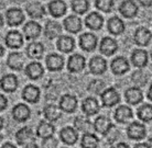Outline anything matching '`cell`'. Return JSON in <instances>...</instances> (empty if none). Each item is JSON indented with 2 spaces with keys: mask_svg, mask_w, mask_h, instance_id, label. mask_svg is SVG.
Masks as SVG:
<instances>
[{
  "mask_svg": "<svg viewBox=\"0 0 152 148\" xmlns=\"http://www.w3.org/2000/svg\"><path fill=\"white\" fill-rule=\"evenodd\" d=\"M127 134L131 139H136V141H140L143 139L147 135V131L143 124H141L139 122H132L127 129Z\"/></svg>",
  "mask_w": 152,
  "mask_h": 148,
  "instance_id": "1",
  "label": "cell"
},
{
  "mask_svg": "<svg viewBox=\"0 0 152 148\" xmlns=\"http://www.w3.org/2000/svg\"><path fill=\"white\" fill-rule=\"evenodd\" d=\"M15 139L18 142V144L22 145V146L23 145L27 146V145L33 144L35 141L34 134L29 127H23V129H19L15 133Z\"/></svg>",
  "mask_w": 152,
  "mask_h": 148,
  "instance_id": "2",
  "label": "cell"
},
{
  "mask_svg": "<svg viewBox=\"0 0 152 148\" xmlns=\"http://www.w3.org/2000/svg\"><path fill=\"white\" fill-rule=\"evenodd\" d=\"M102 101L105 106L110 108V106L116 105L120 101V95L115 88H109L102 93Z\"/></svg>",
  "mask_w": 152,
  "mask_h": 148,
  "instance_id": "3",
  "label": "cell"
},
{
  "mask_svg": "<svg viewBox=\"0 0 152 148\" xmlns=\"http://www.w3.org/2000/svg\"><path fill=\"white\" fill-rule=\"evenodd\" d=\"M86 65L85 58L80 54H74L69 58L67 61V68L71 72H78L83 70Z\"/></svg>",
  "mask_w": 152,
  "mask_h": 148,
  "instance_id": "4",
  "label": "cell"
},
{
  "mask_svg": "<svg viewBox=\"0 0 152 148\" xmlns=\"http://www.w3.org/2000/svg\"><path fill=\"white\" fill-rule=\"evenodd\" d=\"M7 22L11 27H17L20 25L24 20L22 10H20L18 8H11L7 11Z\"/></svg>",
  "mask_w": 152,
  "mask_h": 148,
  "instance_id": "5",
  "label": "cell"
},
{
  "mask_svg": "<svg viewBox=\"0 0 152 148\" xmlns=\"http://www.w3.org/2000/svg\"><path fill=\"white\" fill-rule=\"evenodd\" d=\"M31 112L29 106L23 104V103H20V104H17V105L12 109V116L15 121L18 122H24L27 121L28 118H30Z\"/></svg>",
  "mask_w": 152,
  "mask_h": 148,
  "instance_id": "6",
  "label": "cell"
},
{
  "mask_svg": "<svg viewBox=\"0 0 152 148\" xmlns=\"http://www.w3.org/2000/svg\"><path fill=\"white\" fill-rule=\"evenodd\" d=\"M80 45L84 51L91 52L96 48L97 45V38L91 33H84L80 38Z\"/></svg>",
  "mask_w": 152,
  "mask_h": 148,
  "instance_id": "7",
  "label": "cell"
},
{
  "mask_svg": "<svg viewBox=\"0 0 152 148\" xmlns=\"http://www.w3.org/2000/svg\"><path fill=\"white\" fill-rule=\"evenodd\" d=\"M60 108L67 113H73L77 108L76 97L72 95H64L60 100Z\"/></svg>",
  "mask_w": 152,
  "mask_h": 148,
  "instance_id": "8",
  "label": "cell"
},
{
  "mask_svg": "<svg viewBox=\"0 0 152 148\" xmlns=\"http://www.w3.org/2000/svg\"><path fill=\"white\" fill-rule=\"evenodd\" d=\"M152 38L151 32L145 27H139L134 33V43L140 46L148 45Z\"/></svg>",
  "mask_w": 152,
  "mask_h": 148,
  "instance_id": "9",
  "label": "cell"
},
{
  "mask_svg": "<svg viewBox=\"0 0 152 148\" xmlns=\"http://www.w3.org/2000/svg\"><path fill=\"white\" fill-rule=\"evenodd\" d=\"M23 64H24V56L19 52L11 53L8 56L7 65L13 70H21L23 68Z\"/></svg>",
  "mask_w": 152,
  "mask_h": 148,
  "instance_id": "10",
  "label": "cell"
},
{
  "mask_svg": "<svg viewBox=\"0 0 152 148\" xmlns=\"http://www.w3.org/2000/svg\"><path fill=\"white\" fill-rule=\"evenodd\" d=\"M1 89L6 92H13L18 88V78L15 75H6L0 80Z\"/></svg>",
  "mask_w": 152,
  "mask_h": 148,
  "instance_id": "11",
  "label": "cell"
},
{
  "mask_svg": "<svg viewBox=\"0 0 152 148\" xmlns=\"http://www.w3.org/2000/svg\"><path fill=\"white\" fill-rule=\"evenodd\" d=\"M22 98L30 103H37L40 99V90L33 84H29L23 89Z\"/></svg>",
  "mask_w": 152,
  "mask_h": 148,
  "instance_id": "12",
  "label": "cell"
},
{
  "mask_svg": "<svg viewBox=\"0 0 152 148\" xmlns=\"http://www.w3.org/2000/svg\"><path fill=\"white\" fill-rule=\"evenodd\" d=\"M129 63L125 57H117L111 61V70L115 75H122L128 71Z\"/></svg>",
  "mask_w": 152,
  "mask_h": 148,
  "instance_id": "13",
  "label": "cell"
},
{
  "mask_svg": "<svg viewBox=\"0 0 152 148\" xmlns=\"http://www.w3.org/2000/svg\"><path fill=\"white\" fill-rule=\"evenodd\" d=\"M46 66L51 71L61 70L64 66V58L57 54H51L46 57Z\"/></svg>",
  "mask_w": 152,
  "mask_h": 148,
  "instance_id": "14",
  "label": "cell"
},
{
  "mask_svg": "<svg viewBox=\"0 0 152 148\" xmlns=\"http://www.w3.org/2000/svg\"><path fill=\"white\" fill-rule=\"evenodd\" d=\"M119 11L126 18H133L138 13V6L133 1H122L119 7Z\"/></svg>",
  "mask_w": 152,
  "mask_h": 148,
  "instance_id": "15",
  "label": "cell"
},
{
  "mask_svg": "<svg viewBox=\"0 0 152 148\" xmlns=\"http://www.w3.org/2000/svg\"><path fill=\"white\" fill-rule=\"evenodd\" d=\"M89 68H91V71L93 72V74L100 75V74H103V72L106 71L107 63L103 57L95 56L91 58V63H89Z\"/></svg>",
  "mask_w": 152,
  "mask_h": 148,
  "instance_id": "16",
  "label": "cell"
},
{
  "mask_svg": "<svg viewBox=\"0 0 152 148\" xmlns=\"http://www.w3.org/2000/svg\"><path fill=\"white\" fill-rule=\"evenodd\" d=\"M6 44L10 48H19L23 44V38L18 31H10L6 36Z\"/></svg>",
  "mask_w": 152,
  "mask_h": 148,
  "instance_id": "17",
  "label": "cell"
},
{
  "mask_svg": "<svg viewBox=\"0 0 152 148\" xmlns=\"http://www.w3.org/2000/svg\"><path fill=\"white\" fill-rule=\"evenodd\" d=\"M104 23L103 17L97 13V12H91V14L86 17L85 19V24L86 27L91 29V30H99L102 29Z\"/></svg>",
  "mask_w": 152,
  "mask_h": 148,
  "instance_id": "18",
  "label": "cell"
},
{
  "mask_svg": "<svg viewBox=\"0 0 152 148\" xmlns=\"http://www.w3.org/2000/svg\"><path fill=\"white\" fill-rule=\"evenodd\" d=\"M118 48V44L114 38H104L102 43H100V52L106 55V56H110Z\"/></svg>",
  "mask_w": 152,
  "mask_h": 148,
  "instance_id": "19",
  "label": "cell"
},
{
  "mask_svg": "<svg viewBox=\"0 0 152 148\" xmlns=\"http://www.w3.org/2000/svg\"><path fill=\"white\" fill-rule=\"evenodd\" d=\"M41 25L39 23L34 22V21H30L28 22L24 27H23V32H24V35L28 40H33V38H37L41 33Z\"/></svg>",
  "mask_w": 152,
  "mask_h": 148,
  "instance_id": "20",
  "label": "cell"
},
{
  "mask_svg": "<svg viewBox=\"0 0 152 148\" xmlns=\"http://www.w3.org/2000/svg\"><path fill=\"white\" fill-rule=\"evenodd\" d=\"M60 137L63 143L67 145H74L77 142V138H78V135H77V132L73 127H64L60 132Z\"/></svg>",
  "mask_w": 152,
  "mask_h": 148,
  "instance_id": "21",
  "label": "cell"
},
{
  "mask_svg": "<svg viewBox=\"0 0 152 148\" xmlns=\"http://www.w3.org/2000/svg\"><path fill=\"white\" fill-rule=\"evenodd\" d=\"M49 11L53 17L60 18L62 15H64L65 12H66V4L62 0L51 1L49 4Z\"/></svg>",
  "mask_w": 152,
  "mask_h": 148,
  "instance_id": "22",
  "label": "cell"
},
{
  "mask_svg": "<svg viewBox=\"0 0 152 148\" xmlns=\"http://www.w3.org/2000/svg\"><path fill=\"white\" fill-rule=\"evenodd\" d=\"M64 27L71 33H77L82 30V21L76 15H69L64 20Z\"/></svg>",
  "mask_w": 152,
  "mask_h": 148,
  "instance_id": "23",
  "label": "cell"
},
{
  "mask_svg": "<svg viewBox=\"0 0 152 148\" xmlns=\"http://www.w3.org/2000/svg\"><path fill=\"white\" fill-rule=\"evenodd\" d=\"M131 61L136 67L142 68L148 64V53L143 49H136L131 55Z\"/></svg>",
  "mask_w": 152,
  "mask_h": 148,
  "instance_id": "24",
  "label": "cell"
},
{
  "mask_svg": "<svg viewBox=\"0 0 152 148\" xmlns=\"http://www.w3.org/2000/svg\"><path fill=\"white\" fill-rule=\"evenodd\" d=\"M43 72H44V69L42 67V65L40 63H38V61L31 63V64L28 65L27 68H26V75L32 80L39 79L43 75Z\"/></svg>",
  "mask_w": 152,
  "mask_h": 148,
  "instance_id": "25",
  "label": "cell"
},
{
  "mask_svg": "<svg viewBox=\"0 0 152 148\" xmlns=\"http://www.w3.org/2000/svg\"><path fill=\"white\" fill-rule=\"evenodd\" d=\"M56 45L57 48L60 49L61 52H63V53H71L74 49L75 43H74V40L72 38H69L67 35H62L57 40Z\"/></svg>",
  "mask_w": 152,
  "mask_h": 148,
  "instance_id": "26",
  "label": "cell"
},
{
  "mask_svg": "<svg viewBox=\"0 0 152 148\" xmlns=\"http://www.w3.org/2000/svg\"><path fill=\"white\" fill-rule=\"evenodd\" d=\"M83 112L86 115H94V114L98 113L99 111V104L97 100L94 98H87L83 101V105H82Z\"/></svg>",
  "mask_w": 152,
  "mask_h": 148,
  "instance_id": "27",
  "label": "cell"
},
{
  "mask_svg": "<svg viewBox=\"0 0 152 148\" xmlns=\"http://www.w3.org/2000/svg\"><path fill=\"white\" fill-rule=\"evenodd\" d=\"M132 111L129 106L127 105H120L118 108L116 112H115V118L117 120L119 123H126L129 120L132 118Z\"/></svg>",
  "mask_w": 152,
  "mask_h": 148,
  "instance_id": "28",
  "label": "cell"
},
{
  "mask_svg": "<svg viewBox=\"0 0 152 148\" xmlns=\"http://www.w3.org/2000/svg\"><path fill=\"white\" fill-rule=\"evenodd\" d=\"M54 132H55L54 126L52 125L51 123L45 122V121L41 122L38 126V129H37V134H38V136L41 137V138H44V139L53 136Z\"/></svg>",
  "mask_w": 152,
  "mask_h": 148,
  "instance_id": "29",
  "label": "cell"
},
{
  "mask_svg": "<svg viewBox=\"0 0 152 148\" xmlns=\"http://www.w3.org/2000/svg\"><path fill=\"white\" fill-rule=\"evenodd\" d=\"M126 100L130 104H138L143 100V95L139 88L132 87L126 91Z\"/></svg>",
  "mask_w": 152,
  "mask_h": 148,
  "instance_id": "30",
  "label": "cell"
},
{
  "mask_svg": "<svg viewBox=\"0 0 152 148\" xmlns=\"http://www.w3.org/2000/svg\"><path fill=\"white\" fill-rule=\"evenodd\" d=\"M108 30L111 34L118 35L124 33L125 31V24L118 17H113L111 19L108 20Z\"/></svg>",
  "mask_w": 152,
  "mask_h": 148,
  "instance_id": "31",
  "label": "cell"
},
{
  "mask_svg": "<svg viewBox=\"0 0 152 148\" xmlns=\"http://www.w3.org/2000/svg\"><path fill=\"white\" fill-rule=\"evenodd\" d=\"M27 12L28 14L30 15L31 18H33V19H41L42 17L44 15V13H45L44 8L40 2H30V4H28Z\"/></svg>",
  "mask_w": 152,
  "mask_h": 148,
  "instance_id": "32",
  "label": "cell"
},
{
  "mask_svg": "<svg viewBox=\"0 0 152 148\" xmlns=\"http://www.w3.org/2000/svg\"><path fill=\"white\" fill-rule=\"evenodd\" d=\"M111 126H113V124H111L110 121L106 116H99L94 122V129H95V131L100 134H103V135H105L108 132V129H110Z\"/></svg>",
  "mask_w": 152,
  "mask_h": 148,
  "instance_id": "33",
  "label": "cell"
},
{
  "mask_svg": "<svg viewBox=\"0 0 152 148\" xmlns=\"http://www.w3.org/2000/svg\"><path fill=\"white\" fill-rule=\"evenodd\" d=\"M43 52H44V47H43V45H42L41 43H37V42L31 43L27 48L28 56L30 57V58H32V59H39V58H41L42 55H43Z\"/></svg>",
  "mask_w": 152,
  "mask_h": 148,
  "instance_id": "34",
  "label": "cell"
},
{
  "mask_svg": "<svg viewBox=\"0 0 152 148\" xmlns=\"http://www.w3.org/2000/svg\"><path fill=\"white\" fill-rule=\"evenodd\" d=\"M61 31H62L61 25L57 22H55V21H49V22L46 23L45 25L46 38H51V40L57 38L60 35V33H61Z\"/></svg>",
  "mask_w": 152,
  "mask_h": 148,
  "instance_id": "35",
  "label": "cell"
},
{
  "mask_svg": "<svg viewBox=\"0 0 152 148\" xmlns=\"http://www.w3.org/2000/svg\"><path fill=\"white\" fill-rule=\"evenodd\" d=\"M74 125H75L76 129L84 132L85 134H91V129H94V124H91V121L83 118H76L74 121Z\"/></svg>",
  "mask_w": 152,
  "mask_h": 148,
  "instance_id": "36",
  "label": "cell"
},
{
  "mask_svg": "<svg viewBox=\"0 0 152 148\" xmlns=\"http://www.w3.org/2000/svg\"><path fill=\"white\" fill-rule=\"evenodd\" d=\"M43 113H44V116L48 121H56L60 118L61 116V112H60V109L57 108L56 105H54V104H49V105H46L44 108V111H43Z\"/></svg>",
  "mask_w": 152,
  "mask_h": 148,
  "instance_id": "37",
  "label": "cell"
},
{
  "mask_svg": "<svg viewBox=\"0 0 152 148\" xmlns=\"http://www.w3.org/2000/svg\"><path fill=\"white\" fill-rule=\"evenodd\" d=\"M137 115L141 121H152V105L151 104H143V105H141L138 109Z\"/></svg>",
  "mask_w": 152,
  "mask_h": 148,
  "instance_id": "38",
  "label": "cell"
},
{
  "mask_svg": "<svg viewBox=\"0 0 152 148\" xmlns=\"http://www.w3.org/2000/svg\"><path fill=\"white\" fill-rule=\"evenodd\" d=\"M99 139L94 134H84L82 138V147L83 148H97Z\"/></svg>",
  "mask_w": 152,
  "mask_h": 148,
  "instance_id": "39",
  "label": "cell"
},
{
  "mask_svg": "<svg viewBox=\"0 0 152 148\" xmlns=\"http://www.w3.org/2000/svg\"><path fill=\"white\" fill-rule=\"evenodd\" d=\"M72 8L76 13L83 14V13H85V12L88 10V8H89V2L86 1V0H73Z\"/></svg>",
  "mask_w": 152,
  "mask_h": 148,
  "instance_id": "40",
  "label": "cell"
},
{
  "mask_svg": "<svg viewBox=\"0 0 152 148\" xmlns=\"http://www.w3.org/2000/svg\"><path fill=\"white\" fill-rule=\"evenodd\" d=\"M95 4L96 7L98 8L99 10H102L103 12H109L113 9L114 1H111V0H97Z\"/></svg>",
  "mask_w": 152,
  "mask_h": 148,
  "instance_id": "41",
  "label": "cell"
},
{
  "mask_svg": "<svg viewBox=\"0 0 152 148\" xmlns=\"http://www.w3.org/2000/svg\"><path fill=\"white\" fill-rule=\"evenodd\" d=\"M105 87V84H104L102 80H94V81H91L89 86H88V90L91 92V93H100L102 90L104 89Z\"/></svg>",
  "mask_w": 152,
  "mask_h": 148,
  "instance_id": "42",
  "label": "cell"
},
{
  "mask_svg": "<svg viewBox=\"0 0 152 148\" xmlns=\"http://www.w3.org/2000/svg\"><path fill=\"white\" fill-rule=\"evenodd\" d=\"M104 136L106 137L107 142L109 143V144H113L114 142H116L118 139V136H119V132H118V129L115 127L114 125L111 126L110 129H108V132H107Z\"/></svg>",
  "mask_w": 152,
  "mask_h": 148,
  "instance_id": "43",
  "label": "cell"
},
{
  "mask_svg": "<svg viewBox=\"0 0 152 148\" xmlns=\"http://www.w3.org/2000/svg\"><path fill=\"white\" fill-rule=\"evenodd\" d=\"M57 145H58V142L53 136L45 138L42 142V148H57Z\"/></svg>",
  "mask_w": 152,
  "mask_h": 148,
  "instance_id": "44",
  "label": "cell"
},
{
  "mask_svg": "<svg viewBox=\"0 0 152 148\" xmlns=\"http://www.w3.org/2000/svg\"><path fill=\"white\" fill-rule=\"evenodd\" d=\"M140 79H142V81L147 82V77H145V74H143L142 71H136L132 75V80L134 81V84H139V86H143V84L141 82Z\"/></svg>",
  "mask_w": 152,
  "mask_h": 148,
  "instance_id": "45",
  "label": "cell"
},
{
  "mask_svg": "<svg viewBox=\"0 0 152 148\" xmlns=\"http://www.w3.org/2000/svg\"><path fill=\"white\" fill-rule=\"evenodd\" d=\"M7 104H8L7 98H6L4 95H0V111L4 110V109L7 108Z\"/></svg>",
  "mask_w": 152,
  "mask_h": 148,
  "instance_id": "46",
  "label": "cell"
},
{
  "mask_svg": "<svg viewBox=\"0 0 152 148\" xmlns=\"http://www.w3.org/2000/svg\"><path fill=\"white\" fill-rule=\"evenodd\" d=\"M134 148H151L149 146L148 144H145V143H141V144H137L134 146Z\"/></svg>",
  "mask_w": 152,
  "mask_h": 148,
  "instance_id": "47",
  "label": "cell"
},
{
  "mask_svg": "<svg viewBox=\"0 0 152 148\" xmlns=\"http://www.w3.org/2000/svg\"><path fill=\"white\" fill-rule=\"evenodd\" d=\"M113 148H129V146L127 144H125V143H119V144H117Z\"/></svg>",
  "mask_w": 152,
  "mask_h": 148,
  "instance_id": "48",
  "label": "cell"
},
{
  "mask_svg": "<svg viewBox=\"0 0 152 148\" xmlns=\"http://www.w3.org/2000/svg\"><path fill=\"white\" fill-rule=\"evenodd\" d=\"M1 148H17V147H15V145L10 144V143H6V144H4Z\"/></svg>",
  "mask_w": 152,
  "mask_h": 148,
  "instance_id": "49",
  "label": "cell"
},
{
  "mask_svg": "<svg viewBox=\"0 0 152 148\" xmlns=\"http://www.w3.org/2000/svg\"><path fill=\"white\" fill-rule=\"evenodd\" d=\"M24 148H40V147H39V146L37 144H34V143H33V144L27 145V146H26Z\"/></svg>",
  "mask_w": 152,
  "mask_h": 148,
  "instance_id": "50",
  "label": "cell"
},
{
  "mask_svg": "<svg viewBox=\"0 0 152 148\" xmlns=\"http://www.w3.org/2000/svg\"><path fill=\"white\" fill-rule=\"evenodd\" d=\"M148 98L150 99L152 101V84H151V87L149 88V91H148Z\"/></svg>",
  "mask_w": 152,
  "mask_h": 148,
  "instance_id": "51",
  "label": "cell"
},
{
  "mask_svg": "<svg viewBox=\"0 0 152 148\" xmlns=\"http://www.w3.org/2000/svg\"><path fill=\"white\" fill-rule=\"evenodd\" d=\"M140 4H143V6H151L152 1H140Z\"/></svg>",
  "mask_w": 152,
  "mask_h": 148,
  "instance_id": "52",
  "label": "cell"
},
{
  "mask_svg": "<svg viewBox=\"0 0 152 148\" xmlns=\"http://www.w3.org/2000/svg\"><path fill=\"white\" fill-rule=\"evenodd\" d=\"M4 55V47L0 45V57Z\"/></svg>",
  "mask_w": 152,
  "mask_h": 148,
  "instance_id": "53",
  "label": "cell"
},
{
  "mask_svg": "<svg viewBox=\"0 0 152 148\" xmlns=\"http://www.w3.org/2000/svg\"><path fill=\"white\" fill-rule=\"evenodd\" d=\"M2 126H4V120L0 118V129H2Z\"/></svg>",
  "mask_w": 152,
  "mask_h": 148,
  "instance_id": "54",
  "label": "cell"
},
{
  "mask_svg": "<svg viewBox=\"0 0 152 148\" xmlns=\"http://www.w3.org/2000/svg\"><path fill=\"white\" fill-rule=\"evenodd\" d=\"M2 24H4V20H2V17L0 15V29H1V27H2Z\"/></svg>",
  "mask_w": 152,
  "mask_h": 148,
  "instance_id": "55",
  "label": "cell"
},
{
  "mask_svg": "<svg viewBox=\"0 0 152 148\" xmlns=\"http://www.w3.org/2000/svg\"><path fill=\"white\" fill-rule=\"evenodd\" d=\"M149 141H150V144H151V146H152V135L150 136V139H149Z\"/></svg>",
  "mask_w": 152,
  "mask_h": 148,
  "instance_id": "56",
  "label": "cell"
},
{
  "mask_svg": "<svg viewBox=\"0 0 152 148\" xmlns=\"http://www.w3.org/2000/svg\"><path fill=\"white\" fill-rule=\"evenodd\" d=\"M151 57H152V52H151Z\"/></svg>",
  "mask_w": 152,
  "mask_h": 148,
  "instance_id": "57",
  "label": "cell"
}]
</instances>
